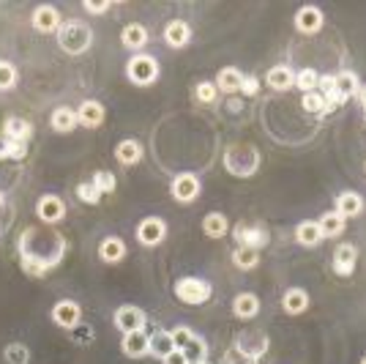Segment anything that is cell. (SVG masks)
Wrapping results in <instances>:
<instances>
[{
    "mask_svg": "<svg viewBox=\"0 0 366 364\" xmlns=\"http://www.w3.org/2000/svg\"><path fill=\"white\" fill-rule=\"evenodd\" d=\"M77 198L82 200V203H88V205H96V203L101 200V192L96 189L93 181H85V184L77 187Z\"/></svg>",
    "mask_w": 366,
    "mask_h": 364,
    "instance_id": "obj_38",
    "label": "cell"
},
{
    "mask_svg": "<svg viewBox=\"0 0 366 364\" xmlns=\"http://www.w3.org/2000/svg\"><path fill=\"white\" fill-rule=\"evenodd\" d=\"M216 94H219V88H216V82H200L197 88H195V96L200 104H211V101H216Z\"/></svg>",
    "mask_w": 366,
    "mask_h": 364,
    "instance_id": "obj_40",
    "label": "cell"
},
{
    "mask_svg": "<svg viewBox=\"0 0 366 364\" xmlns=\"http://www.w3.org/2000/svg\"><path fill=\"white\" fill-rule=\"evenodd\" d=\"M296 28H298L300 34L314 36L323 28V11H320L317 6H303V8H298V14H296Z\"/></svg>",
    "mask_w": 366,
    "mask_h": 364,
    "instance_id": "obj_13",
    "label": "cell"
},
{
    "mask_svg": "<svg viewBox=\"0 0 366 364\" xmlns=\"http://www.w3.org/2000/svg\"><path fill=\"white\" fill-rule=\"evenodd\" d=\"M58 44H61V50L68 52V55H82V52H88L91 44H93V31H91L85 22H79V20L63 22L61 31H58Z\"/></svg>",
    "mask_w": 366,
    "mask_h": 364,
    "instance_id": "obj_2",
    "label": "cell"
},
{
    "mask_svg": "<svg viewBox=\"0 0 366 364\" xmlns=\"http://www.w3.org/2000/svg\"><path fill=\"white\" fill-rule=\"evenodd\" d=\"M257 91H260V82H257V77H243V82H241V94L243 96H257Z\"/></svg>",
    "mask_w": 366,
    "mask_h": 364,
    "instance_id": "obj_43",
    "label": "cell"
},
{
    "mask_svg": "<svg viewBox=\"0 0 366 364\" xmlns=\"http://www.w3.org/2000/svg\"><path fill=\"white\" fill-rule=\"evenodd\" d=\"M85 8H88L91 14H104V11L109 8V3H107V0H99V3H93V0H88V3H85Z\"/></svg>",
    "mask_w": 366,
    "mask_h": 364,
    "instance_id": "obj_46",
    "label": "cell"
},
{
    "mask_svg": "<svg viewBox=\"0 0 366 364\" xmlns=\"http://www.w3.org/2000/svg\"><path fill=\"white\" fill-rule=\"evenodd\" d=\"M361 364H366V356H364V359H361Z\"/></svg>",
    "mask_w": 366,
    "mask_h": 364,
    "instance_id": "obj_51",
    "label": "cell"
},
{
    "mask_svg": "<svg viewBox=\"0 0 366 364\" xmlns=\"http://www.w3.org/2000/svg\"><path fill=\"white\" fill-rule=\"evenodd\" d=\"M202 231H205L208 238H222V235H227V231H230V219L224 214H219V211H211L202 219Z\"/></svg>",
    "mask_w": 366,
    "mask_h": 364,
    "instance_id": "obj_25",
    "label": "cell"
},
{
    "mask_svg": "<svg viewBox=\"0 0 366 364\" xmlns=\"http://www.w3.org/2000/svg\"><path fill=\"white\" fill-rule=\"evenodd\" d=\"M333 211L342 214L344 219L358 217V214L364 211V198H361L358 192H342V195L336 198V208H333Z\"/></svg>",
    "mask_w": 366,
    "mask_h": 364,
    "instance_id": "obj_20",
    "label": "cell"
},
{
    "mask_svg": "<svg viewBox=\"0 0 366 364\" xmlns=\"http://www.w3.org/2000/svg\"><path fill=\"white\" fill-rule=\"evenodd\" d=\"M260 167V154L254 145L249 143H235V145H227L224 151V170L235 175V178H249L254 175Z\"/></svg>",
    "mask_w": 366,
    "mask_h": 364,
    "instance_id": "obj_1",
    "label": "cell"
},
{
    "mask_svg": "<svg viewBox=\"0 0 366 364\" xmlns=\"http://www.w3.org/2000/svg\"><path fill=\"white\" fill-rule=\"evenodd\" d=\"M233 263L241 268V271H252L260 265V252L252 249V247H238L233 252Z\"/></svg>",
    "mask_w": 366,
    "mask_h": 364,
    "instance_id": "obj_33",
    "label": "cell"
},
{
    "mask_svg": "<svg viewBox=\"0 0 366 364\" xmlns=\"http://www.w3.org/2000/svg\"><path fill=\"white\" fill-rule=\"evenodd\" d=\"M3 134L8 140H17V143H28L33 137V126L25 121V118H6L3 121Z\"/></svg>",
    "mask_w": 366,
    "mask_h": 364,
    "instance_id": "obj_21",
    "label": "cell"
},
{
    "mask_svg": "<svg viewBox=\"0 0 366 364\" xmlns=\"http://www.w3.org/2000/svg\"><path fill=\"white\" fill-rule=\"evenodd\" d=\"M238 241H243L241 247H252V249H260L263 244H268V231L263 225H241L238 231Z\"/></svg>",
    "mask_w": 366,
    "mask_h": 364,
    "instance_id": "obj_19",
    "label": "cell"
},
{
    "mask_svg": "<svg viewBox=\"0 0 366 364\" xmlns=\"http://www.w3.org/2000/svg\"><path fill=\"white\" fill-rule=\"evenodd\" d=\"M115 326L123 331V334L145 329V312H142L139 307H134V304L118 307V312H115Z\"/></svg>",
    "mask_w": 366,
    "mask_h": 364,
    "instance_id": "obj_11",
    "label": "cell"
},
{
    "mask_svg": "<svg viewBox=\"0 0 366 364\" xmlns=\"http://www.w3.org/2000/svg\"><path fill=\"white\" fill-rule=\"evenodd\" d=\"M93 184H96V189H99L101 195H107V192L115 189V175H112L109 170H99V173L93 175Z\"/></svg>",
    "mask_w": 366,
    "mask_h": 364,
    "instance_id": "obj_42",
    "label": "cell"
},
{
    "mask_svg": "<svg viewBox=\"0 0 366 364\" xmlns=\"http://www.w3.org/2000/svg\"><path fill=\"white\" fill-rule=\"evenodd\" d=\"M121 41H123V47H129V50H142V47L148 44V31H145L139 22H132V25L123 28Z\"/></svg>",
    "mask_w": 366,
    "mask_h": 364,
    "instance_id": "obj_30",
    "label": "cell"
},
{
    "mask_svg": "<svg viewBox=\"0 0 366 364\" xmlns=\"http://www.w3.org/2000/svg\"><path fill=\"white\" fill-rule=\"evenodd\" d=\"M303 110L306 112H317V115H323V112H328V107H326V96L320 94V91H312V94H303Z\"/></svg>",
    "mask_w": 366,
    "mask_h": 364,
    "instance_id": "obj_36",
    "label": "cell"
},
{
    "mask_svg": "<svg viewBox=\"0 0 366 364\" xmlns=\"http://www.w3.org/2000/svg\"><path fill=\"white\" fill-rule=\"evenodd\" d=\"M6 362L8 364H28L31 362V351L22 345V342H11L8 348H6Z\"/></svg>",
    "mask_w": 366,
    "mask_h": 364,
    "instance_id": "obj_37",
    "label": "cell"
},
{
    "mask_svg": "<svg viewBox=\"0 0 366 364\" xmlns=\"http://www.w3.org/2000/svg\"><path fill=\"white\" fill-rule=\"evenodd\" d=\"M167 235V225L165 219H159V217H148V219H142L139 225H137V241L142 244V247H159L162 241H165Z\"/></svg>",
    "mask_w": 366,
    "mask_h": 364,
    "instance_id": "obj_7",
    "label": "cell"
},
{
    "mask_svg": "<svg viewBox=\"0 0 366 364\" xmlns=\"http://www.w3.org/2000/svg\"><path fill=\"white\" fill-rule=\"evenodd\" d=\"M8 151H11V140L0 132V159H6V156H8Z\"/></svg>",
    "mask_w": 366,
    "mask_h": 364,
    "instance_id": "obj_48",
    "label": "cell"
},
{
    "mask_svg": "<svg viewBox=\"0 0 366 364\" xmlns=\"http://www.w3.org/2000/svg\"><path fill=\"white\" fill-rule=\"evenodd\" d=\"M211 285L205 279H197V277H183L178 285H175V296L181 298L183 304H205L211 298Z\"/></svg>",
    "mask_w": 366,
    "mask_h": 364,
    "instance_id": "obj_4",
    "label": "cell"
},
{
    "mask_svg": "<svg viewBox=\"0 0 366 364\" xmlns=\"http://www.w3.org/2000/svg\"><path fill=\"white\" fill-rule=\"evenodd\" d=\"M49 124H52V129H55V132L66 134V132H74V126H77L79 121H77V112H74L71 107H58V110L52 112Z\"/></svg>",
    "mask_w": 366,
    "mask_h": 364,
    "instance_id": "obj_27",
    "label": "cell"
},
{
    "mask_svg": "<svg viewBox=\"0 0 366 364\" xmlns=\"http://www.w3.org/2000/svg\"><path fill=\"white\" fill-rule=\"evenodd\" d=\"M361 101H364V110H366V88L361 91Z\"/></svg>",
    "mask_w": 366,
    "mask_h": 364,
    "instance_id": "obj_49",
    "label": "cell"
},
{
    "mask_svg": "<svg viewBox=\"0 0 366 364\" xmlns=\"http://www.w3.org/2000/svg\"><path fill=\"white\" fill-rule=\"evenodd\" d=\"M189 38H192V28H189V22H183V20H169V22H167V28H165L167 47L181 50V47L189 44Z\"/></svg>",
    "mask_w": 366,
    "mask_h": 364,
    "instance_id": "obj_15",
    "label": "cell"
},
{
    "mask_svg": "<svg viewBox=\"0 0 366 364\" xmlns=\"http://www.w3.org/2000/svg\"><path fill=\"white\" fill-rule=\"evenodd\" d=\"M77 121H79L82 126H88V129H96V126L104 124V107L93 99L82 101L79 110H77Z\"/></svg>",
    "mask_w": 366,
    "mask_h": 364,
    "instance_id": "obj_16",
    "label": "cell"
},
{
    "mask_svg": "<svg viewBox=\"0 0 366 364\" xmlns=\"http://www.w3.org/2000/svg\"><path fill=\"white\" fill-rule=\"evenodd\" d=\"M296 241L300 247H317L323 241V233L317 228V222H300L296 231Z\"/></svg>",
    "mask_w": 366,
    "mask_h": 364,
    "instance_id": "obj_32",
    "label": "cell"
},
{
    "mask_svg": "<svg viewBox=\"0 0 366 364\" xmlns=\"http://www.w3.org/2000/svg\"><path fill=\"white\" fill-rule=\"evenodd\" d=\"M0 205H3V192H0Z\"/></svg>",
    "mask_w": 366,
    "mask_h": 364,
    "instance_id": "obj_50",
    "label": "cell"
},
{
    "mask_svg": "<svg viewBox=\"0 0 366 364\" xmlns=\"http://www.w3.org/2000/svg\"><path fill=\"white\" fill-rule=\"evenodd\" d=\"M79 318H82V310L77 301L71 298H63L52 307V321L61 326V329H77L79 326Z\"/></svg>",
    "mask_w": 366,
    "mask_h": 364,
    "instance_id": "obj_8",
    "label": "cell"
},
{
    "mask_svg": "<svg viewBox=\"0 0 366 364\" xmlns=\"http://www.w3.org/2000/svg\"><path fill=\"white\" fill-rule=\"evenodd\" d=\"M71 340L74 342H91L93 331H91V326H77V329H71Z\"/></svg>",
    "mask_w": 366,
    "mask_h": 364,
    "instance_id": "obj_44",
    "label": "cell"
},
{
    "mask_svg": "<svg viewBox=\"0 0 366 364\" xmlns=\"http://www.w3.org/2000/svg\"><path fill=\"white\" fill-rule=\"evenodd\" d=\"M126 74H129V80H132L134 85H153L156 77H159V64H156V58L139 52V55H134L132 61H129Z\"/></svg>",
    "mask_w": 366,
    "mask_h": 364,
    "instance_id": "obj_3",
    "label": "cell"
},
{
    "mask_svg": "<svg viewBox=\"0 0 366 364\" xmlns=\"http://www.w3.org/2000/svg\"><path fill=\"white\" fill-rule=\"evenodd\" d=\"M115 156H118V162H121V165L132 167L142 159V145H139L137 140H123V143H118Z\"/></svg>",
    "mask_w": 366,
    "mask_h": 364,
    "instance_id": "obj_28",
    "label": "cell"
},
{
    "mask_svg": "<svg viewBox=\"0 0 366 364\" xmlns=\"http://www.w3.org/2000/svg\"><path fill=\"white\" fill-rule=\"evenodd\" d=\"M282 307H284L287 315H300V312H306V307H309V293H306L303 288H290V291H284V296H282Z\"/></svg>",
    "mask_w": 366,
    "mask_h": 364,
    "instance_id": "obj_22",
    "label": "cell"
},
{
    "mask_svg": "<svg viewBox=\"0 0 366 364\" xmlns=\"http://www.w3.org/2000/svg\"><path fill=\"white\" fill-rule=\"evenodd\" d=\"M151 337V342H148V354L151 356H156V359H165L169 356L172 351H175V345H172V334L169 331H153V334H148Z\"/></svg>",
    "mask_w": 366,
    "mask_h": 364,
    "instance_id": "obj_24",
    "label": "cell"
},
{
    "mask_svg": "<svg viewBox=\"0 0 366 364\" xmlns=\"http://www.w3.org/2000/svg\"><path fill=\"white\" fill-rule=\"evenodd\" d=\"M36 214H38L41 222L55 225V222H61L66 217V203L58 198V195H44V198L38 200V205H36Z\"/></svg>",
    "mask_w": 366,
    "mask_h": 364,
    "instance_id": "obj_9",
    "label": "cell"
},
{
    "mask_svg": "<svg viewBox=\"0 0 366 364\" xmlns=\"http://www.w3.org/2000/svg\"><path fill=\"white\" fill-rule=\"evenodd\" d=\"M169 192L178 203H195L197 195H200V181H197L195 173H181V175L172 178Z\"/></svg>",
    "mask_w": 366,
    "mask_h": 364,
    "instance_id": "obj_5",
    "label": "cell"
},
{
    "mask_svg": "<svg viewBox=\"0 0 366 364\" xmlns=\"http://www.w3.org/2000/svg\"><path fill=\"white\" fill-rule=\"evenodd\" d=\"M148 342H151V337L145 334V329L129 331V334H123L121 351H123L129 359H142V356H148Z\"/></svg>",
    "mask_w": 366,
    "mask_h": 364,
    "instance_id": "obj_14",
    "label": "cell"
},
{
    "mask_svg": "<svg viewBox=\"0 0 366 364\" xmlns=\"http://www.w3.org/2000/svg\"><path fill=\"white\" fill-rule=\"evenodd\" d=\"M17 85V68L8 61H0V91H11Z\"/></svg>",
    "mask_w": 366,
    "mask_h": 364,
    "instance_id": "obj_39",
    "label": "cell"
},
{
    "mask_svg": "<svg viewBox=\"0 0 366 364\" xmlns=\"http://www.w3.org/2000/svg\"><path fill=\"white\" fill-rule=\"evenodd\" d=\"M317 82H320V74L314 68H300L298 74H296V88H300L303 94L317 91Z\"/></svg>",
    "mask_w": 366,
    "mask_h": 364,
    "instance_id": "obj_35",
    "label": "cell"
},
{
    "mask_svg": "<svg viewBox=\"0 0 366 364\" xmlns=\"http://www.w3.org/2000/svg\"><path fill=\"white\" fill-rule=\"evenodd\" d=\"M241 82H243V74L238 68H222L219 77H216V88L222 94H238L241 91Z\"/></svg>",
    "mask_w": 366,
    "mask_h": 364,
    "instance_id": "obj_31",
    "label": "cell"
},
{
    "mask_svg": "<svg viewBox=\"0 0 366 364\" xmlns=\"http://www.w3.org/2000/svg\"><path fill=\"white\" fill-rule=\"evenodd\" d=\"M224 364H257V359H249V356H243L241 351H230L227 356H224Z\"/></svg>",
    "mask_w": 366,
    "mask_h": 364,
    "instance_id": "obj_45",
    "label": "cell"
},
{
    "mask_svg": "<svg viewBox=\"0 0 366 364\" xmlns=\"http://www.w3.org/2000/svg\"><path fill=\"white\" fill-rule=\"evenodd\" d=\"M317 228L323 233V238H336L344 233V217L336 214V211H326L320 219H317Z\"/></svg>",
    "mask_w": 366,
    "mask_h": 364,
    "instance_id": "obj_26",
    "label": "cell"
},
{
    "mask_svg": "<svg viewBox=\"0 0 366 364\" xmlns=\"http://www.w3.org/2000/svg\"><path fill=\"white\" fill-rule=\"evenodd\" d=\"M205 364H211V362H205Z\"/></svg>",
    "mask_w": 366,
    "mask_h": 364,
    "instance_id": "obj_52",
    "label": "cell"
},
{
    "mask_svg": "<svg viewBox=\"0 0 366 364\" xmlns=\"http://www.w3.org/2000/svg\"><path fill=\"white\" fill-rule=\"evenodd\" d=\"M356 263H358V249H356L350 241L339 244L336 252H333V271H336L339 277H350V274L356 271Z\"/></svg>",
    "mask_w": 366,
    "mask_h": 364,
    "instance_id": "obj_10",
    "label": "cell"
},
{
    "mask_svg": "<svg viewBox=\"0 0 366 364\" xmlns=\"http://www.w3.org/2000/svg\"><path fill=\"white\" fill-rule=\"evenodd\" d=\"M162 362H165V364H189V362H186V356H183V351H172L169 356H165V359H162Z\"/></svg>",
    "mask_w": 366,
    "mask_h": 364,
    "instance_id": "obj_47",
    "label": "cell"
},
{
    "mask_svg": "<svg viewBox=\"0 0 366 364\" xmlns=\"http://www.w3.org/2000/svg\"><path fill=\"white\" fill-rule=\"evenodd\" d=\"M183 356H186V362L189 364H205L208 362V345H205V340L202 337H192V342L183 348Z\"/></svg>",
    "mask_w": 366,
    "mask_h": 364,
    "instance_id": "obj_34",
    "label": "cell"
},
{
    "mask_svg": "<svg viewBox=\"0 0 366 364\" xmlns=\"http://www.w3.org/2000/svg\"><path fill=\"white\" fill-rule=\"evenodd\" d=\"M266 82L273 88V91H287V88H293V82H296V74L290 71L287 66H273L270 71L266 74Z\"/></svg>",
    "mask_w": 366,
    "mask_h": 364,
    "instance_id": "obj_29",
    "label": "cell"
},
{
    "mask_svg": "<svg viewBox=\"0 0 366 364\" xmlns=\"http://www.w3.org/2000/svg\"><path fill=\"white\" fill-rule=\"evenodd\" d=\"M233 312L235 318H241V321L257 318L260 315V298L254 296V293H238L233 301Z\"/></svg>",
    "mask_w": 366,
    "mask_h": 364,
    "instance_id": "obj_17",
    "label": "cell"
},
{
    "mask_svg": "<svg viewBox=\"0 0 366 364\" xmlns=\"http://www.w3.org/2000/svg\"><path fill=\"white\" fill-rule=\"evenodd\" d=\"M33 28L38 34H55L61 31V14L55 6H38L33 11Z\"/></svg>",
    "mask_w": 366,
    "mask_h": 364,
    "instance_id": "obj_12",
    "label": "cell"
},
{
    "mask_svg": "<svg viewBox=\"0 0 366 364\" xmlns=\"http://www.w3.org/2000/svg\"><path fill=\"white\" fill-rule=\"evenodd\" d=\"M333 94L342 101H347L353 94H358V77L353 71H339L333 77Z\"/></svg>",
    "mask_w": 366,
    "mask_h": 364,
    "instance_id": "obj_23",
    "label": "cell"
},
{
    "mask_svg": "<svg viewBox=\"0 0 366 364\" xmlns=\"http://www.w3.org/2000/svg\"><path fill=\"white\" fill-rule=\"evenodd\" d=\"M169 334H172V345H175V351H183V348L192 342V337H195V331L186 329V326H175Z\"/></svg>",
    "mask_w": 366,
    "mask_h": 364,
    "instance_id": "obj_41",
    "label": "cell"
},
{
    "mask_svg": "<svg viewBox=\"0 0 366 364\" xmlns=\"http://www.w3.org/2000/svg\"><path fill=\"white\" fill-rule=\"evenodd\" d=\"M235 351H241L249 359H260L268 351V337L263 331H243L235 337Z\"/></svg>",
    "mask_w": 366,
    "mask_h": 364,
    "instance_id": "obj_6",
    "label": "cell"
},
{
    "mask_svg": "<svg viewBox=\"0 0 366 364\" xmlns=\"http://www.w3.org/2000/svg\"><path fill=\"white\" fill-rule=\"evenodd\" d=\"M99 258L104 263H118V261H123V258H126V244H123V238L107 235L99 244Z\"/></svg>",
    "mask_w": 366,
    "mask_h": 364,
    "instance_id": "obj_18",
    "label": "cell"
}]
</instances>
